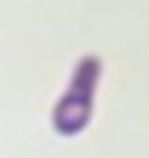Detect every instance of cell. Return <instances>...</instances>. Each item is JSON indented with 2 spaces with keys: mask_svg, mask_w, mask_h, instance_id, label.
Listing matches in <instances>:
<instances>
[{
  "mask_svg": "<svg viewBox=\"0 0 149 158\" xmlns=\"http://www.w3.org/2000/svg\"><path fill=\"white\" fill-rule=\"evenodd\" d=\"M100 77L102 60L95 55L81 58L75 65L69 88L54 111V125L62 134L74 135L88 127Z\"/></svg>",
  "mask_w": 149,
  "mask_h": 158,
  "instance_id": "6da1fadb",
  "label": "cell"
}]
</instances>
